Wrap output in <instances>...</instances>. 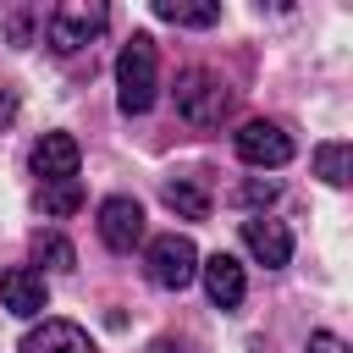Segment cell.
<instances>
[{"label":"cell","mask_w":353,"mask_h":353,"mask_svg":"<svg viewBox=\"0 0 353 353\" xmlns=\"http://www.w3.org/2000/svg\"><path fill=\"white\" fill-rule=\"evenodd\" d=\"M116 88H121L116 99H121L127 116H143L154 105V94H160V55H154L149 33H132L121 44V55H116Z\"/></svg>","instance_id":"obj_1"},{"label":"cell","mask_w":353,"mask_h":353,"mask_svg":"<svg viewBox=\"0 0 353 353\" xmlns=\"http://www.w3.org/2000/svg\"><path fill=\"white\" fill-rule=\"evenodd\" d=\"M226 110H232V88L221 72H210V66L176 72V116L188 127H221Z\"/></svg>","instance_id":"obj_2"},{"label":"cell","mask_w":353,"mask_h":353,"mask_svg":"<svg viewBox=\"0 0 353 353\" xmlns=\"http://www.w3.org/2000/svg\"><path fill=\"white\" fill-rule=\"evenodd\" d=\"M105 22H110V11H105L99 0H66V6L50 11L44 44H50L55 55H77L83 44H94V39L105 33Z\"/></svg>","instance_id":"obj_3"},{"label":"cell","mask_w":353,"mask_h":353,"mask_svg":"<svg viewBox=\"0 0 353 353\" xmlns=\"http://www.w3.org/2000/svg\"><path fill=\"white\" fill-rule=\"evenodd\" d=\"M143 270H149V281H154V287H165V292H182V287L199 276V248H193L188 237L165 232V237H154V243H149V254H143Z\"/></svg>","instance_id":"obj_4"},{"label":"cell","mask_w":353,"mask_h":353,"mask_svg":"<svg viewBox=\"0 0 353 353\" xmlns=\"http://www.w3.org/2000/svg\"><path fill=\"white\" fill-rule=\"evenodd\" d=\"M237 160L265 165V171L287 165V160H292V138H287V127H281V121H243V127H237Z\"/></svg>","instance_id":"obj_5"},{"label":"cell","mask_w":353,"mask_h":353,"mask_svg":"<svg viewBox=\"0 0 353 353\" xmlns=\"http://www.w3.org/2000/svg\"><path fill=\"white\" fill-rule=\"evenodd\" d=\"M99 237H105V248L132 254V248L143 243V204L127 199V193H110V199L99 204Z\"/></svg>","instance_id":"obj_6"},{"label":"cell","mask_w":353,"mask_h":353,"mask_svg":"<svg viewBox=\"0 0 353 353\" xmlns=\"http://www.w3.org/2000/svg\"><path fill=\"white\" fill-rule=\"evenodd\" d=\"M28 165H33V176H44V182H72L77 165H83V149H77L72 132H44V138L33 143V154H28Z\"/></svg>","instance_id":"obj_7"},{"label":"cell","mask_w":353,"mask_h":353,"mask_svg":"<svg viewBox=\"0 0 353 353\" xmlns=\"http://www.w3.org/2000/svg\"><path fill=\"white\" fill-rule=\"evenodd\" d=\"M0 303H6L11 314H22V320L44 314V309H50L44 276H39L33 265H11V270H0Z\"/></svg>","instance_id":"obj_8"},{"label":"cell","mask_w":353,"mask_h":353,"mask_svg":"<svg viewBox=\"0 0 353 353\" xmlns=\"http://www.w3.org/2000/svg\"><path fill=\"white\" fill-rule=\"evenodd\" d=\"M243 248H248L265 270H281V265L292 259V232H287L281 221H270V215H254V221H243Z\"/></svg>","instance_id":"obj_9"},{"label":"cell","mask_w":353,"mask_h":353,"mask_svg":"<svg viewBox=\"0 0 353 353\" xmlns=\"http://www.w3.org/2000/svg\"><path fill=\"white\" fill-rule=\"evenodd\" d=\"M199 276H204V292H210V303H215V309H237V303H243V292H248L243 265H237L232 254H210V259H199Z\"/></svg>","instance_id":"obj_10"},{"label":"cell","mask_w":353,"mask_h":353,"mask_svg":"<svg viewBox=\"0 0 353 353\" xmlns=\"http://www.w3.org/2000/svg\"><path fill=\"white\" fill-rule=\"evenodd\" d=\"M17 353H94V342H88V331L72 325V320H44V325H33V331L22 336Z\"/></svg>","instance_id":"obj_11"},{"label":"cell","mask_w":353,"mask_h":353,"mask_svg":"<svg viewBox=\"0 0 353 353\" xmlns=\"http://www.w3.org/2000/svg\"><path fill=\"white\" fill-rule=\"evenodd\" d=\"M160 193H165V204H171L182 221H210V188H204L199 176H171Z\"/></svg>","instance_id":"obj_12"},{"label":"cell","mask_w":353,"mask_h":353,"mask_svg":"<svg viewBox=\"0 0 353 353\" xmlns=\"http://www.w3.org/2000/svg\"><path fill=\"white\" fill-rule=\"evenodd\" d=\"M154 17H165L176 28H215L221 22V6L215 0H204V6H193V0H154Z\"/></svg>","instance_id":"obj_13"},{"label":"cell","mask_w":353,"mask_h":353,"mask_svg":"<svg viewBox=\"0 0 353 353\" xmlns=\"http://www.w3.org/2000/svg\"><path fill=\"white\" fill-rule=\"evenodd\" d=\"M314 171H320V182H331V188H347V176H353V149H347L342 138L320 143V149H314Z\"/></svg>","instance_id":"obj_14"},{"label":"cell","mask_w":353,"mask_h":353,"mask_svg":"<svg viewBox=\"0 0 353 353\" xmlns=\"http://www.w3.org/2000/svg\"><path fill=\"white\" fill-rule=\"evenodd\" d=\"M39 210L44 215H77L83 210V182L72 176V182H44L39 188Z\"/></svg>","instance_id":"obj_15"},{"label":"cell","mask_w":353,"mask_h":353,"mask_svg":"<svg viewBox=\"0 0 353 353\" xmlns=\"http://www.w3.org/2000/svg\"><path fill=\"white\" fill-rule=\"evenodd\" d=\"M33 259L50 265V270H72V265H77V248H72L61 232H33Z\"/></svg>","instance_id":"obj_16"},{"label":"cell","mask_w":353,"mask_h":353,"mask_svg":"<svg viewBox=\"0 0 353 353\" xmlns=\"http://www.w3.org/2000/svg\"><path fill=\"white\" fill-rule=\"evenodd\" d=\"M276 193H281V182H276V176H248L232 199H237L243 210H265V204H276Z\"/></svg>","instance_id":"obj_17"},{"label":"cell","mask_w":353,"mask_h":353,"mask_svg":"<svg viewBox=\"0 0 353 353\" xmlns=\"http://www.w3.org/2000/svg\"><path fill=\"white\" fill-rule=\"evenodd\" d=\"M6 33H11V44H28L33 39V11H11L6 17Z\"/></svg>","instance_id":"obj_18"},{"label":"cell","mask_w":353,"mask_h":353,"mask_svg":"<svg viewBox=\"0 0 353 353\" xmlns=\"http://www.w3.org/2000/svg\"><path fill=\"white\" fill-rule=\"evenodd\" d=\"M17 110H22V99H17V88L11 83H0V132L17 121Z\"/></svg>","instance_id":"obj_19"},{"label":"cell","mask_w":353,"mask_h":353,"mask_svg":"<svg viewBox=\"0 0 353 353\" xmlns=\"http://www.w3.org/2000/svg\"><path fill=\"white\" fill-rule=\"evenodd\" d=\"M309 353H347V347H342V336H331V331H314V336H309Z\"/></svg>","instance_id":"obj_20"},{"label":"cell","mask_w":353,"mask_h":353,"mask_svg":"<svg viewBox=\"0 0 353 353\" xmlns=\"http://www.w3.org/2000/svg\"><path fill=\"white\" fill-rule=\"evenodd\" d=\"M149 353H199V347H193L188 336H160V342H154Z\"/></svg>","instance_id":"obj_21"}]
</instances>
